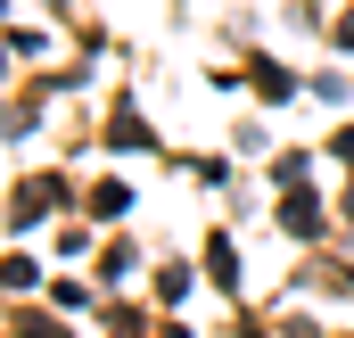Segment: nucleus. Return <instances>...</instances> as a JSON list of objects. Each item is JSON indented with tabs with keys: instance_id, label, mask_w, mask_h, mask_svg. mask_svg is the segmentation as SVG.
<instances>
[{
	"instance_id": "obj_1",
	"label": "nucleus",
	"mask_w": 354,
	"mask_h": 338,
	"mask_svg": "<svg viewBox=\"0 0 354 338\" xmlns=\"http://www.w3.org/2000/svg\"><path fill=\"white\" fill-rule=\"evenodd\" d=\"M280 223H288L297 240H313V231H322V198H288V206H280Z\"/></svg>"
},
{
	"instance_id": "obj_2",
	"label": "nucleus",
	"mask_w": 354,
	"mask_h": 338,
	"mask_svg": "<svg viewBox=\"0 0 354 338\" xmlns=\"http://www.w3.org/2000/svg\"><path fill=\"white\" fill-rule=\"evenodd\" d=\"M248 75H256V83H264V99H297V83H288V75H280V66H272V58H248Z\"/></svg>"
},
{
	"instance_id": "obj_3",
	"label": "nucleus",
	"mask_w": 354,
	"mask_h": 338,
	"mask_svg": "<svg viewBox=\"0 0 354 338\" xmlns=\"http://www.w3.org/2000/svg\"><path fill=\"white\" fill-rule=\"evenodd\" d=\"M206 264H214V281H223V289L239 281V248H231V240H214V248H206Z\"/></svg>"
}]
</instances>
